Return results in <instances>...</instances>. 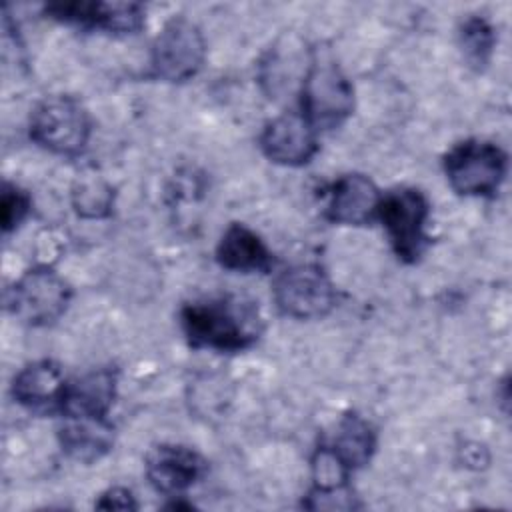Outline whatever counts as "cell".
<instances>
[{"label":"cell","instance_id":"1","mask_svg":"<svg viewBox=\"0 0 512 512\" xmlns=\"http://www.w3.org/2000/svg\"><path fill=\"white\" fill-rule=\"evenodd\" d=\"M182 330L194 348L238 352L260 334V318L252 306L232 298H210L182 308Z\"/></svg>","mask_w":512,"mask_h":512},{"label":"cell","instance_id":"2","mask_svg":"<svg viewBox=\"0 0 512 512\" xmlns=\"http://www.w3.org/2000/svg\"><path fill=\"white\" fill-rule=\"evenodd\" d=\"M30 138L54 154L76 156L90 138L88 112L70 96L46 98L32 112Z\"/></svg>","mask_w":512,"mask_h":512},{"label":"cell","instance_id":"3","mask_svg":"<svg viewBox=\"0 0 512 512\" xmlns=\"http://www.w3.org/2000/svg\"><path fill=\"white\" fill-rule=\"evenodd\" d=\"M302 108L314 130L336 128L352 114V84L334 62L312 60L302 80Z\"/></svg>","mask_w":512,"mask_h":512},{"label":"cell","instance_id":"4","mask_svg":"<svg viewBox=\"0 0 512 512\" xmlns=\"http://www.w3.org/2000/svg\"><path fill=\"white\" fill-rule=\"evenodd\" d=\"M506 154L490 142L466 140L444 158L450 186L464 196H492L506 176Z\"/></svg>","mask_w":512,"mask_h":512},{"label":"cell","instance_id":"5","mask_svg":"<svg viewBox=\"0 0 512 512\" xmlns=\"http://www.w3.org/2000/svg\"><path fill=\"white\" fill-rule=\"evenodd\" d=\"M430 214L428 200L420 190L400 188L388 192L378 206V214L388 240L404 262H416L428 246L426 220Z\"/></svg>","mask_w":512,"mask_h":512},{"label":"cell","instance_id":"6","mask_svg":"<svg viewBox=\"0 0 512 512\" xmlns=\"http://www.w3.org/2000/svg\"><path fill=\"white\" fill-rule=\"evenodd\" d=\"M70 302V288L52 268L36 266L24 272L8 290V308L24 324L56 322Z\"/></svg>","mask_w":512,"mask_h":512},{"label":"cell","instance_id":"7","mask_svg":"<svg viewBox=\"0 0 512 512\" xmlns=\"http://www.w3.org/2000/svg\"><path fill=\"white\" fill-rule=\"evenodd\" d=\"M206 44L202 32L184 16L168 20L152 44V72L166 82H184L204 64Z\"/></svg>","mask_w":512,"mask_h":512},{"label":"cell","instance_id":"8","mask_svg":"<svg viewBox=\"0 0 512 512\" xmlns=\"http://www.w3.org/2000/svg\"><path fill=\"white\" fill-rule=\"evenodd\" d=\"M274 302L286 316L298 320L322 318L334 308L336 290L320 266L300 264L276 278Z\"/></svg>","mask_w":512,"mask_h":512},{"label":"cell","instance_id":"9","mask_svg":"<svg viewBox=\"0 0 512 512\" xmlns=\"http://www.w3.org/2000/svg\"><path fill=\"white\" fill-rule=\"evenodd\" d=\"M46 12L68 24L114 34H134L144 24V10L136 2H54Z\"/></svg>","mask_w":512,"mask_h":512},{"label":"cell","instance_id":"10","mask_svg":"<svg viewBox=\"0 0 512 512\" xmlns=\"http://www.w3.org/2000/svg\"><path fill=\"white\" fill-rule=\"evenodd\" d=\"M262 152L282 166H302L318 152L316 130L302 114H282L266 124L260 136Z\"/></svg>","mask_w":512,"mask_h":512},{"label":"cell","instance_id":"11","mask_svg":"<svg viewBox=\"0 0 512 512\" xmlns=\"http://www.w3.org/2000/svg\"><path fill=\"white\" fill-rule=\"evenodd\" d=\"M206 472V462L186 446L160 444L146 458V476L162 494H180Z\"/></svg>","mask_w":512,"mask_h":512},{"label":"cell","instance_id":"12","mask_svg":"<svg viewBox=\"0 0 512 512\" xmlns=\"http://www.w3.org/2000/svg\"><path fill=\"white\" fill-rule=\"evenodd\" d=\"M376 184L364 174H346L332 184L326 218L334 224L362 226L368 224L380 206Z\"/></svg>","mask_w":512,"mask_h":512},{"label":"cell","instance_id":"13","mask_svg":"<svg viewBox=\"0 0 512 512\" xmlns=\"http://www.w3.org/2000/svg\"><path fill=\"white\" fill-rule=\"evenodd\" d=\"M116 394V376L108 368L66 382L60 412L64 418H106Z\"/></svg>","mask_w":512,"mask_h":512},{"label":"cell","instance_id":"14","mask_svg":"<svg viewBox=\"0 0 512 512\" xmlns=\"http://www.w3.org/2000/svg\"><path fill=\"white\" fill-rule=\"evenodd\" d=\"M66 380L62 370L52 360L32 362L22 368L14 382L12 394L18 404L30 410H60Z\"/></svg>","mask_w":512,"mask_h":512},{"label":"cell","instance_id":"15","mask_svg":"<svg viewBox=\"0 0 512 512\" xmlns=\"http://www.w3.org/2000/svg\"><path fill=\"white\" fill-rule=\"evenodd\" d=\"M216 260L222 268L236 272H266L272 266V254L264 242L242 224H230L222 234Z\"/></svg>","mask_w":512,"mask_h":512},{"label":"cell","instance_id":"16","mask_svg":"<svg viewBox=\"0 0 512 512\" xmlns=\"http://www.w3.org/2000/svg\"><path fill=\"white\" fill-rule=\"evenodd\" d=\"M112 432V424L106 418H64L60 444L74 460L94 462L112 448Z\"/></svg>","mask_w":512,"mask_h":512},{"label":"cell","instance_id":"17","mask_svg":"<svg viewBox=\"0 0 512 512\" xmlns=\"http://www.w3.org/2000/svg\"><path fill=\"white\" fill-rule=\"evenodd\" d=\"M328 446L348 470H356L370 462L376 450V434L364 418L348 414L338 424V430Z\"/></svg>","mask_w":512,"mask_h":512},{"label":"cell","instance_id":"18","mask_svg":"<svg viewBox=\"0 0 512 512\" xmlns=\"http://www.w3.org/2000/svg\"><path fill=\"white\" fill-rule=\"evenodd\" d=\"M114 192L112 186L102 178L92 174H82L72 186V206L82 218H106L112 212Z\"/></svg>","mask_w":512,"mask_h":512},{"label":"cell","instance_id":"19","mask_svg":"<svg viewBox=\"0 0 512 512\" xmlns=\"http://www.w3.org/2000/svg\"><path fill=\"white\" fill-rule=\"evenodd\" d=\"M458 38L468 64L474 66L476 70L484 68L492 56L494 42H496L494 28L488 24V20H484L482 16L466 18L460 26Z\"/></svg>","mask_w":512,"mask_h":512},{"label":"cell","instance_id":"20","mask_svg":"<svg viewBox=\"0 0 512 512\" xmlns=\"http://www.w3.org/2000/svg\"><path fill=\"white\" fill-rule=\"evenodd\" d=\"M0 210H2V230L8 234L28 216L30 196L12 184H4Z\"/></svg>","mask_w":512,"mask_h":512},{"label":"cell","instance_id":"21","mask_svg":"<svg viewBox=\"0 0 512 512\" xmlns=\"http://www.w3.org/2000/svg\"><path fill=\"white\" fill-rule=\"evenodd\" d=\"M96 506L106 508V510H110V508L112 510H134L136 502H134V496L130 490L116 486V488H110L108 492H104Z\"/></svg>","mask_w":512,"mask_h":512}]
</instances>
